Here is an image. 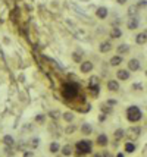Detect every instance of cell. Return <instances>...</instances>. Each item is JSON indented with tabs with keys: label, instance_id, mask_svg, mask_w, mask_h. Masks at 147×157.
Listing matches in <instances>:
<instances>
[{
	"label": "cell",
	"instance_id": "obj_1",
	"mask_svg": "<svg viewBox=\"0 0 147 157\" xmlns=\"http://www.w3.org/2000/svg\"><path fill=\"white\" fill-rule=\"evenodd\" d=\"M62 94L66 100H74L78 97V85L72 84V82H66L63 87H62Z\"/></svg>",
	"mask_w": 147,
	"mask_h": 157
},
{
	"label": "cell",
	"instance_id": "obj_2",
	"mask_svg": "<svg viewBox=\"0 0 147 157\" xmlns=\"http://www.w3.org/2000/svg\"><path fill=\"white\" fill-rule=\"evenodd\" d=\"M141 117H143V113L141 110L137 107V106H129L127 109V119L132 123H136L138 121H141Z\"/></svg>",
	"mask_w": 147,
	"mask_h": 157
},
{
	"label": "cell",
	"instance_id": "obj_3",
	"mask_svg": "<svg viewBox=\"0 0 147 157\" xmlns=\"http://www.w3.org/2000/svg\"><path fill=\"white\" fill-rule=\"evenodd\" d=\"M78 154L84 156V154H90L91 153V141L90 139H81L77 142V146H75Z\"/></svg>",
	"mask_w": 147,
	"mask_h": 157
},
{
	"label": "cell",
	"instance_id": "obj_4",
	"mask_svg": "<svg viewBox=\"0 0 147 157\" xmlns=\"http://www.w3.org/2000/svg\"><path fill=\"white\" fill-rule=\"evenodd\" d=\"M88 90L93 93V96L99 94V78L97 76H91L88 81Z\"/></svg>",
	"mask_w": 147,
	"mask_h": 157
},
{
	"label": "cell",
	"instance_id": "obj_5",
	"mask_svg": "<svg viewBox=\"0 0 147 157\" xmlns=\"http://www.w3.org/2000/svg\"><path fill=\"white\" fill-rule=\"evenodd\" d=\"M140 134H141V128H138V126H136V128H129L128 131H127V135L129 137V139H137L138 137H140Z\"/></svg>",
	"mask_w": 147,
	"mask_h": 157
},
{
	"label": "cell",
	"instance_id": "obj_6",
	"mask_svg": "<svg viewBox=\"0 0 147 157\" xmlns=\"http://www.w3.org/2000/svg\"><path fill=\"white\" fill-rule=\"evenodd\" d=\"M80 71H81L82 73H88V72H91V71H93V63L88 62V60L82 62L81 66H80Z\"/></svg>",
	"mask_w": 147,
	"mask_h": 157
},
{
	"label": "cell",
	"instance_id": "obj_7",
	"mask_svg": "<svg viewBox=\"0 0 147 157\" xmlns=\"http://www.w3.org/2000/svg\"><path fill=\"white\" fill-rule=\"evenodd\" d=\"M140 60L138 59H131L129 60V63H128V71H132V72H136V71H138L140 69Z\"/></svg>",
	"mask_w": 147,
	"mask_h": 157
},
{
	"label": "cell",
	"instance_id": "obj_8",
	"mask_svg": "<svg viewBox=\"0 0 147 157\" xmlns=\"http://www.w3.org/2000/svg\"><path fill=\"white\" fill-rule=\"evenodd\" d=\"M116 76H118V80H121V81H127V80H129V71H127V69H119V71L116 72Z\"/></svg>",
	"mask_w": 147,
	"mask_h": 157
},
{
	"label": "cell",
	"instance_id": "obj_9",
	"mask_svg": "<svg viewBox=\"0 0 147 157\" xmlns=\"http://www.w3.org/2000/svg\"><path fill=\"white\" fill-rule=\"evenodd\" d=\"M99 50H100V53H107V51L112 50V43H110V41H103V43H100Z\"/></svg>",
	"mask_w": 147,
	"mask_h": 157
},
{
	"label": "cell",
	"instance_id": "obj_10",
	"mask_svg": "<svg viewBox=\"0 0 147 157\" xmlns=\"http://www.w3.org/2000/svg\"><path fill=\"white\" fill-rule=\"evenodd\" d=\"M96 141H97V146H99V147H106V146H107V137H106L105 134L99 135Z\"/></svg>",
	"mask_w": 147,
	"mask_h": 157
},
{
	"label": "cell",
	"instance_id": "obj_11",
	"mask_svg": "<svg viewBox=\"0 0 147 157\" xmlns=\"http://www.w3.org/2000/svg\"><path fill=\"white\" fill-rule=\"evenodd\" d=\"M96 15H97V18H100V19H105V18L107 16V9H106L105 6L99 7V9H97V12H96Z\"/></svg>",
	"mask_w": 147,
	"mask_h": 157
},
{
	"label": "cell",
	"instance_id": "obj_12",
	"mask_svg": "<svg viewBox=\"0 0 147 157\" xmlns=\"http://www.w3.org/2000/svg\"><path fill=\"white\" fill-rule=\"evenodd\" d=\"M107 90H109V91H118V90H119V84H118V81L110 80V81L107 82Z\"/></svg>",
	"mask_w": 147,
	"mask_h": 157
},
{
	"label": "cell",
	"instance_id": "obj_13",
	"mask_svg": "<svg viewBox=\"0 0 147 157\" xmlns=\"http://www.w3.org/2000/svg\"><path fill=\"white\" fill-rule=\"evenodd\" d=\"M127 27H128V30H136V28H138V19H137V18H131V19L128 21V24H127Z\"/></svg>",
	"mask_w": 147,
	"mask_h": 157
},
{
	"label": "cell",
	"instance_id": "obj_14",
	"mask_svg": "<svg viewBox=\"0 0 147 157\" xmlns=\"http://www.w3.org/2000/svg\"><path fill=\"white\" fill-rule=\"evenodd\" d=\"M122 60L124 59L121 57V55H116V56H113L112 59H110V65H112V66H119V65L122 63Z\"/></svg>",
	"mask_w": 147,
	"mask_h": 157
},
{
	"label": "cell",
	"instance_id": "obj_15",
	"mask_svg": "<svg viewBox=\"0 0 147 157\" xmlns=\"http://www.w3.org/2000/svg\"><path fill=\"white\" fill-rule=\"evenodd\" d=\"M147 41V35L144 34V32H140L137 37H136V43L137 44H144Z\"/></svg>",
	"mask_w": 147,
	"mask_h": 157
},
{
	"label": "cell",
	"instance_id": "obj_16",
	"mask_svg": "<svg viewBox=\"0 0 147 157\" xmlns=\"http://www.w3.org/2000/svg\"><path fill=\"white\" fill-rule=\"evenodd\" d=\"M81 131H82L84 135H90V134L93 132V128H91V125H88V123H84L82 128H81Z\"/></svg>",
	"mask_w": 147,
	"mask_h": 157
},
{
	"label": "cell",
	"instance_id": "obj_17",
	"mask_svg": "<svg viewBox=\"0 0 147 157\" xmlns=\"http://www.w3.org/2000/svg\"><path fill=\"white\" fill-rule=\"evenodd\" d=\"M112 106H109V103H105V104H102V112L103 113H106V115H109V113H112Z\"/></svg>",
	"mask_w": 147,
	"mask_h": 157
},
{
	"label": "cell",
	"instance_id": "obj_18",
	"mask_svg": "<svg viewBox=\"0 0 147 157\" xmlns=\"http://www.w3.org/2000/svg\"><path fill=\"white\" fill-rule=\"evenodd\" d=\"M121 35H122V31L119 28H113L112 31H110V37L112 38H119Z\"/></svg>",
	"mask_w": 147,
	"mask_h": 157
},
{
	"label": "cell",
	"instance_id": "obj_19",
	"mask_svg": "<svg viewBox=\"0 0 147 157\" xmlns=\"http://www.w3.org/2000/svg\"><path fill=\"white\" fill-rule=\"evenodd\" d=\"M125 151H127V153H132V151H136V144H132V142H127V144H125Z\"/></svg>",
	"mask_w": 147,
	"mask_h": 157
},
{
	"label": "cell",
	"instance_id": "obj_20",
	"mask_svg": "<svg viewBox=\"0 0 147 157\" xmlns=\"http://www.w3.org/2000/svg\"><path fill=\"white\" fill-rule=\"evenodd\" d=\"M128 50H129V49H128L127 44H121V46L118 47V53H119V55H122V53H128Z\"/></svg>",
	"mask_w": 147,
	"mask_h": 157
},
{
	"label": "cell",
	"instance_id": "obj_21",
	"mask_svg": "<svg viewBox=\"0 0 147 157\" xmlns=\"http://www.w3.org/2000/svg\"><path fill=\"white\" fill-rule=\"evenodd\" d=\"M62 154H63V156H71V154H72V147H71V146H65V147L62 148Z\"/></svg>",
	"mask_w": 147,
	"mask_h": 157
},
{
	"label": "cell",
	"instance_id": "obj_22",
	"mask_svg": "<svg viewBox=\"0 0 147 157\" xmlns=\"http://www.w3.org/2000/svg\"><path fill=\"white\" fill-rule=\"evenodd\" d=\"M81 59H82V55H81V51H78V53L75 51V53L72 55V60H74V62H81Z\"/></svg>",
	"mask_w": 147,
	"mask_h": 157
},
{
	"label": "cell",
	"instance_id": "obj_23",
	"mask_svg": "<svg viewBox=\"0 0 147 157\" xmlns=\"http://www.w3.org/2000/svg\"><path fill=\"white\" fill-rule=\"evenodd\" d=\"M49 148H50V153H57L59 151V144L57 142H52Z\"/></svg>",
	"mask_w": 147,
	"mask_h": 157
},
{
	"label": "cell",
	"instance_id": "obj_24",
	"mask_svg": "<svg viewBox=\"0 0 147 157\" xmlns=\"http://www.w3.org/2000/svg\"><path fill=\"white\" fill-rule=\"evenodd\" d=\"M63 119H65L66 122H72V121H74V115H72L71 112H66V113L63 115Z\"/></svg>",
	"mask_w": 147,
	"mask_h": 157
},
{
	"label": "cell",
	"instance_id": "obj_25",
	"mask_svg": "<svg viewBox=\"0 0 147 157\" xmlns=\"http://www.w3.org/2000/svg\"><path fill=\"white\" fill-rule=\"evenodd\" d=\"M3 141H5V144H7V146H13V138H12L10 135H6L3 138Z\"/></svg>",
	"mask_w": 147,
	"mask_h": 157
},
{
	"label": "cell",
	"instance_id": "obj_26",
	"mask_svg": "<svg viewBox=\"0 0 147 157\" xmlns=\"http://www.w3.org/2000/svg\"><path fill=\"white\" fill-rule=\"evenodd\" d=\"M122 137H124V129H118L116 132H115V138L116 139H121Z\"/></svg>",
	"mask_w": 147,
	"mask_h": 157
},
{
	"label": "cell",
	"instance_id": "obj_27",
	"mask_svg": "<svg viewBox=\"0 0 147 157\" xmlns=\"http://www.w3.org/2000/svg\"><path fill=\"white\" fill-rule=\"evenodd\" d=\"M128 13H129L131 16L136 15V13H137V6H131V7L128 9Z\"/></svg>",
	"mask_w": 147,
	"mask_h": 157
},
{
	"label": "cell",
	"instance_id": "obj_28",
	"mask_svg": "<svg viewBox=\"0 0 147 157\" xmlns=\"http://www.w3.org/2000/svg\"><path fill=\"white\" fill-rule=\"evenodd\" d=\"M75 129H77L75 126H72V125H71V126H68V128L65 129V132H66V134H72L74 131H75Z\"/></svg>",
	"mask_w": 147,
	"mask_h": 157
},
{
	"label": "cell",
	"instance_id": "obj_29",
	"mask_svg": "<svg viewBox=\"0 0 147 157\" xmlns=\"http://www.w3.org/2000/svg\"><path fill=\"white\" fill-rule=\"evenodd\" d=\"M35 121H37V122H44V116H43V115H37V116H35Z\"/></svg>",
	"mask_w": 147,
	"mask_h": 157
},
{
	"label": "cell",
	"instance_id": "obj_30",
	"mask_svg": "<svg viewBox=\"0 0 147 157\" xmlns=\"http://www.w3.org/2000/svg\"><path fill=\"white\" fill-rule=\"evenodd\" d=\"M105 119H106V113H102V115L99 116V121H100V122H103Z\"/></svg>",
	"mask_w": 147,
	"mask_h": 157
},
{
	"label": "cell",
	"instance_id": "obj_31",
	"mask_svg": "<svg viewBox=\"0 0 147 157\" xmlns=\"http://www.w3.org/2000/svg\"><path fill=\"white\" fill-rule=\"evenodd\" d=\"M138 6L144 7V6H147V2H146V0H141V2H138Z\"/></svg>",
	"mask_w": 147,
	"mask_h": 157
},
{
	"label": "cell",
	"instance_id": "obj_32",
	"mask_svg": "<svg viewBox=\"0 0 147 157\" xmlns=\"http://www.w3.org/2000/svg\"><path fill=\"white\" fill-rule=\"evenodd\" d=\"M24 157H34V154L31 151H27V153H24Z\"/></svg>",
	"mask_w": 147,
	"mask_h": 157
},
{
	"label": "cell",
	"instance_id": "obj_33",
	"mask_svg": "<svg viewBox=\"0 0 147 157\" xmlns=\"http://www.w3.org/2000/svg\"><path fill=\"white\" fill-rule=\"evenodd\" d=\"M127 2H128V0H118L119 5H124V3H127Z\"/></svg>",
	"mask_w": 147,
	"mask_h": 157
},
{
	"label": "cell",
	"instance_id": "obj_34",
	"mask_svg": "<svg viewBox=\"0 0 147 157\" xmlns=\"http://www.w3.org/2000/svg\"><path fill=\"white\" fill-rule=\"evenodd\" d=\"M118 157H124V154H122V153H119V154H118Z\"/></svg>",
	"mask_w": 147,
	"mask_h": 157
},
{
	"label": "cell",
	"instance_id": "obj_35",
	"mask_svg": "<svg viewBox=\"0 0 147 157\" xmlns=\"http://www.w3.org/2000/svg\"><path fill=\"white\" fill-rule=\"evenodd\" d=\"M144 34H146V35H147V30H146V32H144Z\"/></svg>",
	"mask_w": 147,
	"mask_h": 157
},
{
	"label": "cell",
	"instance_id": "obj_36",
	"mask_svg": "<svg viewBox=\"0 0 147 157\" xmlns=\"http://www.w3.org/2000/svg\"><path fill=\"white\" fill-rule=\"evenodd\" d=\"M94 157H100V156H94Z\"/></svg>",
	"mask_w": 147,
	"mask_h": 157
},
{
	"label": "cell",
	"instance_id": "obj_37",
	"mask_svg": "<svg viewBox=\"0 0 147 157\" xmlns=\"http://www.w3.org/2000/svg\"><path fill=\"white\" fill-rule=\"evenodd\" d=\"M146 75H147V71H146Z\"/></svg>",
	"mask_w": 147,
	"mask_h": 157
}]
</instances>
